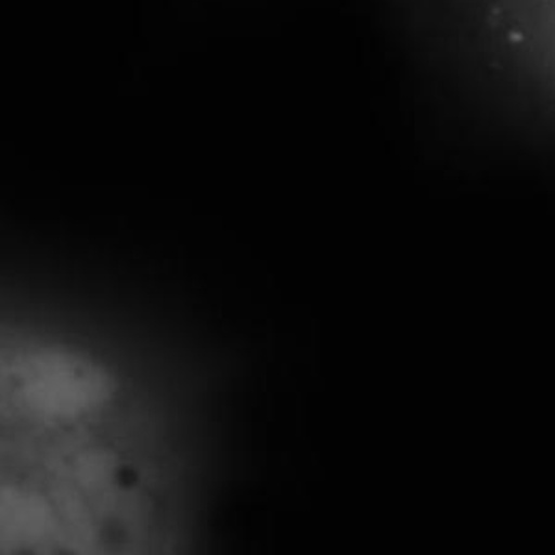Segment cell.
Instances as JSON below:
<instances>
[{
  "instance_id": "cell-1",
  "label": "cell",
  "mask_w": 555,
  "mask_h": 555,
  "mask_svg": "<svg viewBox=\"0 0 555 555\" xmlns=\"http://www.w3.org/2000/svg\"><path fill=\"white\" fill-rule=\"evenodd\" d=\"M424 62L465 102L555 141V0H387Z\"/></svg>"
}]
</instances>
